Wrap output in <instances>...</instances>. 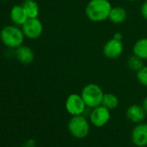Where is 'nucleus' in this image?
I'll list each match as a JSON object with an SVG mask.
<instances>
[{
  "label": "nucleus",
  "mask_w": 147,
  "mask_h": 147,
  "mask_svg": "<svg viewBox=\"0 0 147 147\" xmlns=\"http://www.w3.org/2000/svg\"><path fill=\"white\" fill-rule=\"evenodd\" d=\"M112 8L108 0H89L85 8V14L91 22L101 23L108 19Z\"/></svg>",
  "instance_id": "1"
},
{
  "label": "nucleus",
  "mask_w": 147,
  "mask_h": 147,
  "mask_svg": "<svg viewBox=\"0 0 147 147\" xmlns=\"http://www.w3.org/2000/svg\"><path fill=\"white\" fill-rule=\"evenodd\" d=\"M25 36L22 28L13 25L4 27L0 32V39L3 44L10 49H16L24 44Z\"/></svg>",
  "instance_id": "2"
},
{
  "label": "nucleus",
  "mask_w": 147,
  "mask_h": 147,
  "mask_svg": "<svg viewBox=\"0 0 147 147\" xmlns=\"http://www.w3.org/2000/svg\"><path fill=\"white\" fill-rule=\"evenodd\" d=\"M105 93L103 89L96 83H88L83 87L81 95L88 108H94L102 103Z\"/></svg>",
  "instance_id": "3"
},
{
  "label": "nucleus",
  "mask_w": 147,
  "mask_h": 147,
  "mask_svg": "<svg viewBox=\"0 0 147 147\" xmlns=\"http://www.w3.org/2000/svg\"><path fill=\"white\" fill-rule=\"evenodd\" d=\"M67 130L76 138H84L90 132V121L82 114L72 116L67 122Z\"/></svg>",
  "instance_id": "4"
},
{
  "label": "nucleus",
  "mask_w": 147,
  "mask_h": 147,
  "mask_svg": "<svg viewBox=\"0 0 147 147\" xmlns=\"http://www.w3.org/2000/svg\"><path fill=\"white\" fill-rule=\"evenodd\" d=\"M65 108L71 116L82 115L88 108L81 94H71L65 101Z\"/></svg>",
  "instance_id": "5"
},
{
  "label": "nucleus",
  "mask_w": 147,
  "mask_h": 147,
  "mask_svg": "<svg viewBox=\"0 0 147 147\" xmlns=\"http://www.w3.org/2000/svg\"><path fill=\"white\" fill-rule=\"evenodd\" d=\"M111 119V111L100 105L92 108L89 114V121L95 127L105 126Z\"/></svg>",
  "instance_id": "6"
},
{
  "label": "nucleus",
  "mask_w": 147,
  "mask_h": 147,
  "mask_svg": "<svg viewBox=\"0 0 147 147\" xmlns=\"http://www.w3.org/2000/svg\"><path fill=\"white\" fill-rule=\"evenodd\" d=\"M26 38L30 40L38 39L43 32V25L41 20L37 18H29L21 27Z\"/></svg>",
  "instance_id": "7"
},
{
  "label": "nucleus",
  "mask_w": 147,
  "mask_h": 147,
  "mask_svg": "<svg viewBox=\"0 0 147 147\" xmlns=\"http://www.w3.org/2000/svg\"><path fill=\"white\" fill-rule=\"evenodd\" d=\"M124 51V44L120 40L114 39L113 37L107 41L102 48L103 55L110 60H115L121 56Z\"/></svg>",
  "instance_id": "8"
},
{
  "label": "nucleus",
  "mask_w": 147,
  "mask_h": 147,
  "mask_svg": "<svg viewBox=\"0 0 147 147\" xmlns=\"http://www.w3.org/2000/svg\"><path fill=\"white\" fill-rule=\"evenodd\" d=\"M131 138L134 145L138 147H144L147 145V124H136L131 131Z\"/></svg>",
  "instance_id": "9"
},
{
  "label": "nucleus",
  "mask_w": 147,
  "mask_h": 147,
  "mask_svg": "<svg viewBox=\"0 0 147 147\" xmlns=\"http://www.w3.org/2000/svg\"><path fill=\"white\" fill-rule=\"evenodd\" d=\"M14 55L16 59L24 65H29L33 62L35 59V53L33 49L26 45H21L14 49Z\"/></svg>",
  "instance_id": "10"
},
{
  "label": "nucleus",
  "mask_w": 147,
  "mask_h": 147,
  "mask_svg": "<svg viewBox=\"0 0 147 147\" xmlns=\"http://www.w3.org/2000/svg\"><path fill=\"white\" fill-rule=\"evenodd\" d=\"M146 116V113L144 109L143 108L142 105L134 104L130 106L126 110V117L127 119L134 123V124H139L142 123Z\"/></svg>",
  "instance_id": "11"
},
{
  "label": "nucleus",
  "mask_w": 147,
  "mask_h": 147,
  "mask_svg": "<svg viewBox=\"0 0 147 147\" xmlns=\"http://www.w3.org/2000/svg\"><path fill=\"white\" fill-rule=\"evenodd\" d=\"M10 18L13 24L22 27L29 19L22 5H14L10 11Z\"/></svg>",
  "instance_id": "12"
},
{
  "label": "nucleus",
  "mask_w": 147,
  "mask_h": 147,
  "mask_svg": "<svg viewBox=\"0 0 147 147\" xmlns=\"http://www.w3.org/2000/svg\"><path fill=\"white\" fill-rule=\"evenodd\" d=\"M127 19V11L122 6H113L108 20L114 24H121Z\"/></svg>",
  "instance_id": "13"
},
{
  "label": "nucleus",
  "mask_w": 147,
  "mask_h": 147,
  "mask_svg": "<svg viewBox=\"0 0 147 147\" xmlns=\"http://www.w3.org/2000/svg\"><path fill=\"white\" fill-rule=\"evenodd\" d=\"M132 53L143 61L147 60V37H142L135 42L132 47Z\"/></svg>",
  "instance_id": "14"
},
{
  "label": "nucleus",
  "mask_w": 147,
  "mask_h": 147,
  "mask_svg": "<svg viewBox=\"0 0 147 147\" xmlns=\"http://www.w3.org/2000/svg\"><path fill=\"white\" fill-rule=\"evenodd\" d=\"M29 18H37L40 13V8L35 0H24L22 4Z\"/></svg>",
  "instance_id": "15"
},
{
  "label": "nucleus",
  "mask_w": 147,
  "mask_h": 147,
  "mask_svg": "<svg viewBox=\"0 0 147 147\" xmlns=\"http://www.w3.org/2000/svg\"><path fill=\"white\" fill-rule=\"evenodd\" d=\"M119 104V100L116 94L113 93H105L101 103L102 106H104L105 107L108 108L111 111L117 108Z\"/></svg>",
  "instance_id": "16"
},
{
  "label": "nucleus",
  "mask_w": 147,
  "mask_h": 147,
  "mask_svg": "<svg viewBox=\"0 0 147 147\" xmlns=\"http://www.w3.org/2000/svg\"><path fill=\"white\" fill-rule=\"evenodd\" d=\"M143 66H144V61L142 59L138 58V56L132 55L128 57V59H127V67L131 71L136 73Z\"/></svg>",
  "instance_id": "17"
},
{
  "label": "nucleus",
  "mask_w": 147,
  "mask_h": 147,
  "mask_svg": "<svg viewBox=\"0 0 147 147\" xmlns=\"http://www.w3.org/2000/svg\"><path fill=\"white\" fill-rule=\"evenodd\" d=\"M136 78L140 85L147 88V66H143L136 72Z\"/></svg>",
  "instance_id": "18"
},
{
  "label": "nucleus",
  "mask_w": 147,
  "mask_h": 147,
  "mask_svg": "<svg viewBox=\"0 0 147 147\" xmlns=\"http://www.w3.org/2000/svg\"><path fill=\"white\" fill-rule=\"evenodd\" d=\"M140 14L144 19L147 20V0H145L140 7Z\"/></svg>",
  "instance_id": "19"
},
{
  "label": "nucleus",
  "mask_w": 147,
  "mask_h": 147,
  "mask_svg": "<svg viewBox=\"0 0 147 147\" xmlns=\"http://www.w3.org/2000/svg\"><path fill=\"white\" fill-rule=\"evenodd\" d=\"M36 144L34 139H29L24 144L23 147H36Z\"/></svg>",
  "instance_id": "20"
},
{
  "label": "nucleus",
  "mask_w": 147,
  "mask_h": 147,
  "mask_svg": "<svg viewBox=\"0 0 147 147\" xmlns=\"http://www.w3.org/2000/svg\"><path fill=\"white\" fill-rule=\"evenodd\" d=\"M113 37L114 39L120 40V41H122V39H123V36H122V34H121L120 32H116V33H114V35H113Z\"/></svg>",
  "instance_id": "21"
},
{
  "label": "nucleus",
  "mask_w": 147,
  "mask_h": 147,
  "mask_svg": "<svg viewBox=\"0 0 147 147\" xmlns=\"http://www.w3.org/2000/svg\"><path fill=\"white\" fill-rule=\"evenodd\" d=\"M142 107H143V108L144 109V111H145V113H146V114H147V96L143 100Z\"/></svg>",
  "instance_id": "22"
},
{
  "label": "nucleus",
  "mask_w": 147,
  "mask_h": 147,
  "mask_svg": "<svg viewBox=\"0 0 147 147\" xmlns=\"http://www.w3.org/2000/svg\"><path fill=\"white\" fill-rule=\"evenodd\" d=\"M130 2H136V1H138V0H128Z\"/></svg>",
  "instance_id": "23"
}]
</instances>
